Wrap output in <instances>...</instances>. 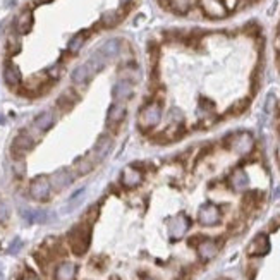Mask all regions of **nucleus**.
Returning <instances> with one entry per match:
<instances>
[{"label": "nucleus", "instance_id": "f03ea898", "mask_svg": "<svg viewBox=\"0 0 280 280\" xmlns=\"http://www.w3.org/2000/svg\"><path fill=\"white\" fill-rule=\"evenodd\" d=\"M52 194V182H50V177L45 176V174H40L31 181L29 184V196L33 198L34 201H46Z\"/></svg>", "mask_w": 280, "mask_h": 280}, {"label": "nucleus", "instance_id": "f257e3e1", "mask_svg": "<svg viewBox=\"0 0 280 280\" xmlns=\"http://www.w3.org/2000/svg\"><path fill=\"white\" fill-rule=\"evenodd\" d=\"M67 241L74 255L83 256L84 253L88 251L89 243H91V229H89V225L79 224V225H76V227H72L67 236Z\"/></svg>", "mask_w": 280, "mask_h": 280}, {"label": "nucleus", "instance_id": "a211bd4d", "mask_svg": "<svg viewBox=\"0 0 280 280\" xmlns=\"http://www.w3.org/2000/svg\"><path fill=\"white\" fill-rule=\"evenodd\" d=\"M110 150H112V138H110V136H107V134L100 136L98 141H96V145H95L96 160H103V158L110 153Z\"/></svg>", "mask_w": 280, "mask_h": 280}, {"label": "nucleus", "instance_id": "b1692460", "mask_svg": "<svg viewBox=\"0 0 280 280\" xmlns=\"http://www.w3.org/2000/svg\"><path fill=\"white\" fill-rule=\"evenodd\" d=\"M84 41H86V33H84V31H81V33L74 34V36L71 38V41H69V45H67L69 52H71V53L79 52L81 46L84 45Z\"/></svg>", "mask_w": 280, "mask_h": 280}, {"label": "nucleus", "instance_id": "ddd939ff", "mask_svg": "<svg viewBox=\"0 0 280 280\" xmlns=\"http://www.w3.org/2000/svg\"><path fill=\"white\" fill-rule=\"evenodd\" d=\"M198 255L203 262H210L219 255V244L212 239H205L203 243L198 246Z\"/></svg>", "mask_w": 280, "mask_h": 280}, {"label": "nucleus", "instance_id": "4c0bfd02", "mask_svg": "<svg viewBox=\"0 0 280 280\" xmlns=\"http://www.w3.org/2000/svg\"><path fill=\"white\" fill-rule=\"evenodd\" d=\"M143 280H153V279H150V277H146V279H143Z\"/></svg>", "mask_w": 280, "mask_h": 280}, {"label": "nucleus", "instance_id": "2f4dec72", "mask_svg": "<svg viewBox=\"0 0 280 280\" xmlns=\"http://www.w3.org/2000/svg\"><path fill=\"white\" fill-rule=\"evenodd\" d=\"M7 217H9V207L5 201L0 200V222H5Z\"/></svg>", "mask_w": 280, "mask_h": 280}, {"label": "nucleus", "instance_id": "f3484780", "mask_svg": "<svg viewBox=\"0 0 280 280\" xmlns=\"http://www.w3.org/2000/svg\"><path fill=\"white\" fill-rule=\"evenodd\" d=\"M77 102V95L72 91V89H65L64 93L57 98V108L62 112H69Z\"/></svg>", "mask_w": 280, "mask_h": 280}, {"label": "nucleus", "instance_id": "393cba45", "mask_svg": "<svg viewBox=\"0 0 280 280\" xmlns=\"http://www.w3.org/2000/svg\"><path fill=\"white\" fill-rule=\"evenodd\" d=\"M74 169H76L77 176H86V174L91 172L93 162L88 160V158H77L76 163H74Z\"/></svg>", "mask_w": 280, "mask_h": 280}, {"label": "nucleus", "instance_id": "ea45409f", "mask_svg": "<svg viewBox=\"0 0 280 280\" xmlns=\"http://www.w3.org/2000/svg\"><path fill=\"white\" fill-rule=\"evenodd\" d=\"M220 280H225V279H220Z\"/></svg>", "mask_w": 280, "mask_h": 280}, {"label": "nucleus", "instance_id": "4be33fe9", "mask_svg": "<svg viewBox=\"0 0 280 280\" xmlns=\"http://www.w3.org/2000/svg\"><path fill=\"white\" fill-rule=\"evenodd\" d=\"M86 65H88V69H89V74H96V72H100L102 69L107 65V59L102 55L100 52H96L95 55H91L89 57V60L86 62Z\"/></svg>", "mask_w": 280, "mask_h": 280}, {"label": "nucleus", "instance_id": "c9c22d12", "mask_svg": "<svg viewBox=\"0 0 280 280\" xmlns=\"http://www.w3.org/2000/svg\"><path fill=\"white\" fill-rule=\"evenodd\" d=\"M224 3H225V7H227V9H234L237 0H224Z\"/></svg>", "mask_w": 280, "mask_h": 280}, {"label": "nucleus", "instance_id": "412c9836", "mask_svg": "<svg viewBox=\"0 0 280 280\" xmlns=\"http://www.w3.org/2000/svg\"><path fill=\"white\" fill-rule=\"evenodd\" d=\"M98 52L102 53V55L107 60H110L112 57H115L120 52V41L119 40H108V41H105V43L100 46Z\"/></svg>", "mask_w": 280, "mask_h": 280}, {"label": "nucleus", "instance_id": "c85d7f7f", "mask_svg": "<svg viewBox=\"0 0 280 280\" xmlns=\"http://www.w3.org/2000/svg\"><path fill=\"white\" fill-rule=\"evenodd\" d=\"M248 105H250V102L248 100H239L234 107H231V110H229V114H234V115H239L241 112H244L248 108Z\"/></svg>", "mask_w": 280, "mask_h": 280}, {"label": "nucleus", "instance_id": "58836bf2", "mask_svg": "<svg viewBox=\"0 0 280 280\" xmlns=\"http://www.w3.org/2000/svg\"><path fill=\"white\" fill-rule=\"evenodd\" d=\"M28 280H36V279H34V277H31V279H28Z\"/></svg>", "mask_w": 280, "mask_h": 280}, {"label": "nucleus", "instance_id": "a878e982", "mask_svg": "<svg viewBox=\"0 0 280 280\" xmlns=\"http://www.w3.org/2000/svg\"><path fill=\"white\" fill-rule=\"evenodd\" d=\"M119 21H120V15L115 10H108V12H105L102 15V24L105 28H114L115 24H119Z\"/></svg>", "mask_w": 280, "mask_h": 280}, {"label": "nucleus", "instance_id": "473e14b6", "mask_svg": "<svg viewBox=\"0 0 280 280\" xmlns=\"http://www.w3.org/2000/svg\"><path fill=\"white\" fill-rule=\"evenodd\" d=\"M7 50H9L10 55H14V53L19 52V43H17V41H14V40H10L9 43H7Z\"/></svg>", "mask_w": 280, "mask_h": 280}, {"label": "nucleus", "instance_id": "20e7f679", "mask_svg": "<svg viewBox=\"0 0 280 280\" xmlns=\"http://www.w3.org/2000/svg\"><path fill=\"white\" fill-rule=\"evenodd\" d=\"M33 138L24 133V131H21L15 138L12 139V143H10V153H12L14 160H19V158H24L26 153H29L31 150H33Z\"/></svg>", "mask_w": 280, "mask_h": 280}, {"label": "nucleus", "instance_id": "6ab92c4d", "mask_svg": "<svg viewBox=\"0 0 280 280\" xmlns=\"http://www.w3.org/2000/svg\"><path fill=\"white\" fill-rule=\"evenodd\" d=\"M72 174L69 172V170H59V172L53 174V177L50 179V182H52V186H55L57 189H62V188H67L69 184L72 182Z\"/></svg>", "mask_w": 280, "mask_h": 280}, {"label": "nucleus", "instance_id": "f8f14e48", "mask_svg": "<svg viewBox=\"0 0 280 280\" xmlns=\"http://www.w3.org/2000/svg\"><path fill=\"white\" fill-rule=\"evenodd\" d=\"M77 267L72 262H62L59 267L55 268L53 279L55 280H76Z\"/></svg>", "mask_w": 280, "mask_h": 280}, {"label": "nucleus", "instance_id": "cd10ccee", "mask_svg": "<svg viewBox=\"0 0 280 280\" xmlns=\"http://www.w3.org/2000/svg\"><path fill=\"white\" fill-rule=\"evenodd\" d=\"M24 217L29 222H45L46 220V213L45 212H26Z\"/></svg>", "mask_w": 280, "mask_h": 280}, {"label": "nucleus", "instance_id": "9b49d317", "mask_svg": "<svg viewBox=\"0 0 280 280\" xmlns=\"http://www.w3.org/2000/svg\"><path fill=\"white\" fill-rule=\"evenodd\" d=\"M126 112H127V108L122 102H115L114 105H110L108 114H107V126L108 127L119 126V124L126 119Z\"/></svg>", "mask_w": 280, "mask_h": 280}, {"label": "nucleus", "instance_id": "dca6fc26", "mask_svg": "<svg viewBox=\"0 0 280 280\" xmlns=\"http://www.w3.org/2000/svg\"><path fill=\"white\" fill-rule=\"evenodd\" d=\"M53 124H55V115H53L52 110L41 112V114L36 115V119H34V127H36L38 131H41V133L48 131Z\"/></svg>", "mask_w": 280, "mask_h": 280}, {"label": "nucleus", "instance_id": "bb28decb", "mask_svg": "<svg viewBox=\"0 0 280 280\" xmlns=\"http://www.w3.org/2000/svg\"><path fill=\"white\" fill-rule=\"evenodd\" d=\"M191 7V0H170V9L177 14H186Z\"/></svg>", "mask_w": 280, "mask_h": 280}, {"label": "nucleus", "instance_id": "9d476101", "mask_svg": "<svg viewBox=\"0 0 280 280\" xmlns=\"http://www.w3.org/2000/svg\"><path fill=\"white\" fill-rule=\"evenodd\" d=\"M270 251V241L267 234H258L248 246V255L250 256H263Z\"/></svg>", "mask_w": 280, "mask_h": 280}, {"label": "nucleus", "instance_id": "5701e85b", "mask_svg": "<svg viewBox=\"0 0 280 280\" xmlns=\"http://www.w3.org/2000/svg\"><path fill=\"white\" fill-rule=\"evenodd\" d=\"M89 77H91V74H89V69H88L86 64L77 65V67L74 69L72 74H71V79H72L74 84H84Z\"/></svg>", "mask_w": 280, "mask_h": 280}, {"label": "nucleus", "instance_id": "6e6552de", "mask_svg": "<svg viewBox=\"0 0 280 280\" xmlns=\"http://www.w3.org/2000/svg\"><path fill=\"white\" fill-rule=\"evenodd\" d=\"M3 81L9 88H19L22 83V74L21 69L14 64V62H7L3 65Z\"/></svg>", "mask_w": 280, "mask_h": 280}, {"label": "nucleus", "instance_id": "7c9ffc66", "mask_svg": "<svg viewBox=\"0 0 280 280\" xmlns=\"http://www.w3.org/2000/svg\"><path fill=\"white\" fill-rule=\"evenodd\" d=\"M275 102H277V100H275V95H268L267 96V102H265V112L267 114H270V112H274V108H275Z\"/></svg>", "mask_w": 280, "mask_h": 280}, {"label": "nucleus", "instance_id": "c756f323", "mask_svg": "<svg viewBox=\"0 0 280 280\" xmlns=\"http://www.w3.org/2000/svg\"><path fill=\"white\" fill-rule=\"evenodd\" d=\"M24 172H26V163H24V158H19V160H14V174L17 177H24Z\"/></svg>", "mask_w": 280, "mask_h": 280}, {"label": "nucleus", "instance_id": "aec40b11", "mask_svg": "<svg viewBox=\"0 0 280 280\" xmlns=\"http://www.w3.org/2000/svg\"><path fill=\"white\" fill-rule=\"evenodd\" d=\"M248 184H250V179H248L244 170H236L231 176V186L236 191H244L248 188Z\"/></svg>", "mask_w": 280, "mask_h": 280}, {"label": "nucleus", "instance_id": "0eeeda50", "mask_svg": "<svg viewBox=\"0 0 280 280\" xmlns=\"http://www.w3.org/2000/svg\"><path fill=\"white\" fill-rule=\"evenodd\" d=\"M189 225H191V222H189V219L186 215H182V213H181V215H177V217H174V219L170 220V224H169L170 239H174V241L181 239V237L188 232Z\"/></svg>", "mask_w": 280, "mask_h": 280}, {"label": "nucleus", "instance_id": "e433bc0d", "mask_svg": "<svg viewBox=\"0 0 280 280\" xmlns=\"http://www.w3.org/2000/svg\"><path fill=\"white\" fill-rule=\"evenodd\" d=\"M133 2V0H119V3H120V7H126V5H129V3Z\"/></svg>", "mask_w": 280, "mask_h": 280}, {"label": "nucleus", "instance_id": "f704fd0d", "mask_svg": "<svg viewBox=\"0 0 280 280\" xmlns=\"http://www.w3.org/2000/svg\"><path fill=\"white\" fill-rule=\"evenodd\" d=\"M158 3H160V7H163V9L170 10V0H157Z\"/></svg>", "mask_w": 280, "mask_h": 280}, {"label": "nucleus", "instance_id": "423d86ee", "mask_svg": "<svg viewBox=\"0 0 280 280\" xmlns=\"http://www.w3.org/2000/svg\"><path fill=\"white\" fill-rule=\"evenodd\" d=\"M229 141H231V146L234 148L237 153L246 155L253 150V145H255V139L250 133H237L229 136Z\"/></svg>", "mask_w": 280, "mask_h": 280}, {"label": "nucleus", "instance_id": "1a4fd4ad", "mask_svg": "<svg viewBox=\"0 0 280 280\" xmlns=\"http://www.w3.org/2000/svg\"><path fill=\"white\" fill-rule=\"evenodd\" d=\"M143 182V172H139L136 167H126L120 174V184L127 189L138 188Z\"/></svg>", "mask_w": 280, "mask_h": 280}, {"label": "nucleus", "instance_id": "4468645a", "mask_svg": "<svg viewBox=\"0 0 280 280\" xmlns=\"http://www.w3.org/2000/svg\"><path fill=\"white\" fill-rule=\"evenodd\" d=\"M15 29L19 34H28L33 29V12H31V9H26L19 14V17L15 19Z\"/></svg>", "mask_w": 280, "mask_h": 280}, {"label": "nucleus", "instance_id": "7ed1b4c3", "mask_svg": "<svg viewBox=\"0 0 280 280\" xmlns=\"http://www.w3.org/2000/svg\"><path fill=\"white\" fill-rule=\"evenodd\" d=\"M162 119V103L153 102L148 103L139 114V127L141 129H151L155 127Z\"/></svg>", "mask_w": 280, "mask_h": 280}, {"label": "nucleus", "instance_id": "2eb2a0df", "mask_svg": "<svg viewBox=\"0 0 280 280\" xmlns=\"http://www.w3.org/2000/svg\"><path fill=\"white\" fill-rule=\"evenodd\" d=\"M112 95H114V98L117 100V102L124 103L126 100H129L131 96H133V84H131L129 81H119L114 86Z\"/></svg>", "mask_w": 280, "mask_h": 280}, {"label": "nucleus", "instance_id": "39448f33", "mask_svg": "<svg viewBox=\"0 0 280 280\" xmlns=\"http://www.w3.org/2000/svg\"><path fill=\"white\" fill-rule=\"evenodd\" d=\"M220 208L213 203H207L200 208L198 212V220H200L201 225H207V227H212V225H217L220 222Z\"/></svg>", "mask_w": 280, "mask_h": 280}, {"label": "nucleus", "instance_id": "72a5a7b5", "mask_svg": "<svg viewBox=\"0 0 280 280\" xmlns=\"http://www.w3.org/2000/svg\"><path fill=\"white\" fill-rule=\"evenodd\" d=\"M200 108H205V110H213V108H215V105H213L207 98H201L200 100Z\"/></svg>", "mask_w": 280, "mask_h": 280}]
</instances>
